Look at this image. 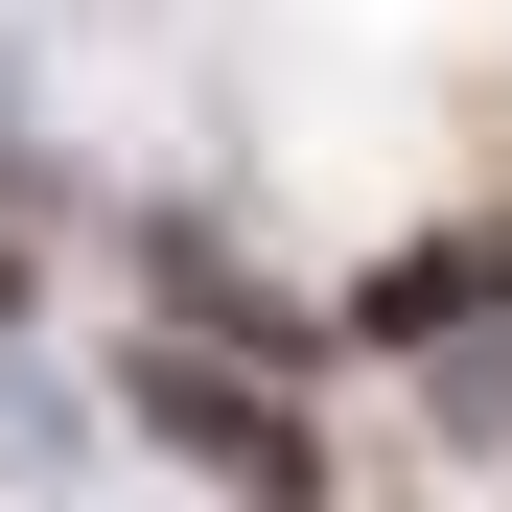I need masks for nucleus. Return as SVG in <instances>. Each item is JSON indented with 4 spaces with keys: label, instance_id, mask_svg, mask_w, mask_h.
<instances>
[{
    "label": "nucleus",
    "instance_id": "nucleus-1",
    "mask_svg": "<svg viewBox=\"0 0 512 512\" xmlns=\"http://www.w3.org/2000/svg\"><path fill=\"white\" fill-rule=\"evenodd\" d=\"M117 419H140L163 466H210V489H256V512H303V489H326V443H303V396L256 373V350H187V326H140V350H117Z\"/></svg>",
    "mask_w": 512,
    "mask_h": 512
},
{
    "label": "nucleus",
    "instance_id": "nucleus-2",
    "mask_svg": "<svg viewBox=\"0 0 512 512\" xmlns=\"http://www.w3.org/2000/svg\"><path fill=\"white\" fill-rule=\"evenodd\" d=\"M489 303H512V210H489V233H419V256H396V280L350 303V350H396V373H443V350H466V326H489Z\"/></svg>",
    "mask_w": 512,
    "mask_h": 512
},
{
    "label": "nucleus",
    "instance_id": "nucleus-3",
    "mask_svg": "<svg viewBox=\"0 0 512 512\" xmlns=\"http://www.w3.org/2000/svg\"><path fill=\"white\" fill-rule=\"evenodd\" d=\"M140 280H163V303H187V350H256V373H303V350H350V326H303V303H256L210 210H163V233H140Z\"/></svg>",
    "mask_w": 512,
    "mask_h": 512
},
{
    "label": "nucleus",
    "instance_id": "nucleus-4",
    "mask_svg": "<svg viewBox=\"0 0 512 512\" xmlns=\"http://www.w3.org/2000/svg\"><path fill=\"white\" fill-rule=\"evenodd\" d=\"M24 303H47V256H24V210H0V326H24Z\"/></svg>",
    "mask_w": 512,
    "mask_h": 512
}]
</instances>
